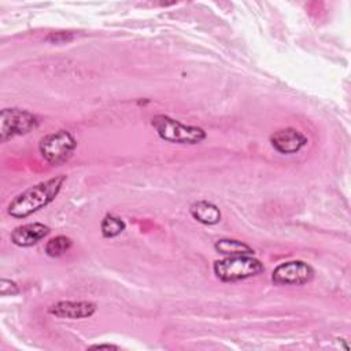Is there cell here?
Instances as JSON below:
<instances>
[{
  "instance_id": "277c9868",
  "label": "cell",
  "mask_w": 351,
  "mask_h": 351,
  "mask_svg": "<svg viewBox=\"0 0 351 351\" xmlns=\"http://www.w3.org/2000/svg\"><path fill=\"white\" fill-rule=\"evenodd\" d=\"M75 147L77 141L67 130L49 133L44 136L38 144L41 156L52 166H59L67 162L71 158Z\"/></svg>"
},
{
  "instance_id": "8992f818",
  "label": "cell",
  "mask_w": 351,
  "mask_h": 351,
  "mask_svg": "<svg viewBox=\"0 0 351 351\" xmlns=\"http://www.w3.org/2000/svg\"><path fill=\"white\" fill-rule=\"evenodd\" d=\"M313 267L303 261H288L280 263L271 273L274 285H303L313 280Z\"/></svg>"
},
{
  "instance_id": "30bf717a",
  "label": "cell",
  "mask_w": 351,
  "mask_h": 351,
  "mask_svg": "<svg viewBox=\"0 0 351 351\" xmlns=\"http://www.w3.org/2000/svg\"><path fill=\"white\" fill-rule=\"evenodd\" d=\"M189 211L191 215L203 225H215L221 221L219 208L207 200H197L192 203Z\"/></svg>"
},
{
  "instance_id": "9a60e30c",
  "label": "cell",
  "mask_w": 351,
  "mask_h": 351,
  "mask_svg": "<svg viewBox=\"0 0 351 351\" xmlns=\"http://www.w3.org/2000/svg\"><path fill=\"white\" fill-rule=\"evenodd\" d=\"M90 348H117L115 346H111V344H96V346H92Z\"/></svg>"
},
{
  "instance_id": "8fae6325",
  "label": "cell",
  "mask_w": 351,
  "mask_h": 351,
  "mask_svg": "<svg viewBox=\"0 0 351 351\" xmlns=\"http://www.w3.org/2000/svg\"><path fill=\"white\" fill-rule=\"evenodd\" d=\"M214 248L217 252L222 254V255H228V256H236V255H252L254 250L240 241V240H234V239H221L218 241H215Z\"/></svg>"
},
{
  "instance_id": "7c38bea8",
  "label": "cell",
  "mask_w": 351,
  "mask_h": 351,
  "mask_svg": "<svg viewBox=\"0 0 351 351\" xmlns=\"http://www.w3.org/2000/svg\"><path fill=\"white\" fill-rule=\"evenodd\" d=\"M126 228V223L122 218L112 215V214H107L101 223H100V229H101V234L106 239H112L117 237L118 234H121Z\"/></svg>"
},
{
  "instance_id": "5bb4252c",
  "label": "cell",
  "mask_w": 351,
  "mask_h": 351,
  "mask_svg": "<svg viewBox=\"0 0 351 351\" xmlns=\"http://www.w3.org/2000/svg\"><path fill=\"white\" fill-rule=\"evenodd\" d=\"M0 293L3 296H7V295H16L19 293V288L18 285L14 282V281H10V280H5L3 278L0 281Z\"/></svg>"
},
{
  "instance_id": "5b68a950",
  "label": "cell",
  "mask_w": 351,
  "mask_h": 351,
  "mask_svg": "<svg viewBox=\"0 0 351 351\" xmlns=\"http://www.w3.org/2000/svg\"><path fill=\"white\" fill-rule=\"evenodd\" d=\"M38 126L37 117L21 108H4L0 114V141L5 143L7 140L27 134Z\"/></svg>"
},
{
  "instance_id": "ba28073f",
  "label": "cell",
  "mask_w": 351,
  "mask_h": 351,
  "mask_svg": "<svg viewBox=\"0 0 351 351\" xmlns=\"http://www.w3.org/2000/svg\"><path fill=\"white\" fill-rule=\"evenodd\" d=\"M270 144L277 152L291 155L300 151L307 144V138L299 130L285 128L270 136Z\"/></svg>"
},
{
  "instance_id": "6da1fadb",
  "label": "cell",
  "mask_w": 351,
  "mask_h": 351,
  "mask_svg": "<svg viewBox=\"0 0 351 351\" xmlns=\"http://www.w3.org/2000/svg\"><path fill=\"white\" fill-rule=\"evenodd\" d=\"M66 178L64 174H60L25 189L10 202L7 213L14 218H26L48 206L60 192Z\"/></svg>"
},
{
  "instance_id": "7a4b0ae2",
  "label": "cell",
  "mask_w": 351,
  "mask_h": 351,
  "mask_svg": "<svg viewBox=\"0 0 351 351\" xmlns=\"http://www.w3.org/2000/svg\"><path fill=\"white\" fill-rule=\"evenodd\" d=\"M152 128L156 130L158 136L169 143L177 144H199L206 138V132L202 128L184 125L177 119L167 115H155L151 119Z\"/></svg>"
},
{
  "instance_id": "4fadbf2b",
  "label": "cell",
  "mask_w": 351,
  "mask_h": 351,
  "mask_svg": "<svg viewBox=\"0 0 351 351\" xmlns=\"http://www.w3.org/2000/svg\"><path fill=\"white\" fill-rule=\"evenodd\" d=\"M73 241L66 237V236H56V237H52L47 241L45 244V252L48 256H60L63 255L64 252H67L71 247Z\"/></svg>"
},
{
  "instance_id": "52a82bcc",
  "label": "cell",
  "mask_w": 351,
  "mask_h": 351,
  "mask_svg": "<svg viewBox=\"0 0 351 351\" xmlns=\"http://www.w3.org/2000/svg\"><path fill=\"white\" fill-rule=\"evenodd\" d=\"M96 311V304L89 300H62L52 304L48 313L58 318L67 319H81L93 315Z\"/></svg>"
},
{
  "instance_id": "9c48e42d",
  "label": "cell",
  "mask_w": 351,
  "mask_h": 351,
  "mask_svg": "<svg viewBox=\"0 0 351 351\" xmlns=\"http://www.w3.org/2000/svg\"><path fill=\"white\" fill-rule=\"evenodd\" d=\"M49 228L40 222L16 226L11 233V241L18 247H32L49 234Z\"/></svg>"
},
{
  "instance_id": "3957f363",
  "label": "cell",
  "mask_w": 351,
  "mask_h": 351,
  "mask_svg": "<svg viewBox=\"0 0 351 351\" xmlns=\"http://www.w3.org/2000/svg\"><path fill=\"white\" fill-rule=\"evenodd\" d=\"M213 269L215 276L225 282L245 280L265 271L263 263L251 255L226 256L215 261Z\"/></svg>"
}]
</instances>
